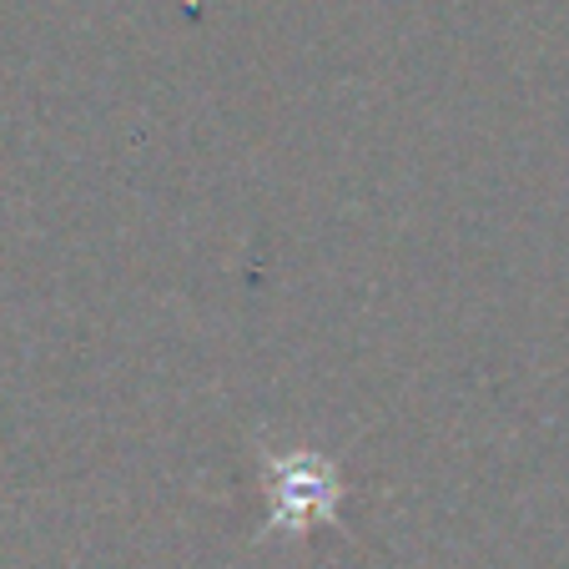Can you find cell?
Wrapping results in <instances>:
<instances>
[{
    "label": "cell",
    "mask_w": 569,
    "mask_h": 569,
    "mask_svg": "<svg viewBox=\"0 0 569 569\" xmlns=\"http://www.w3.org/2000/svg\"><path fill=\"white\" fill-rule=\"evenodd\" d=\"M262 495H268V535L302 539L318 525H338V505H343V473L333 459L308 449H258Z\"/></svg>",
    "instance_id": "1"
}]
</instances>
